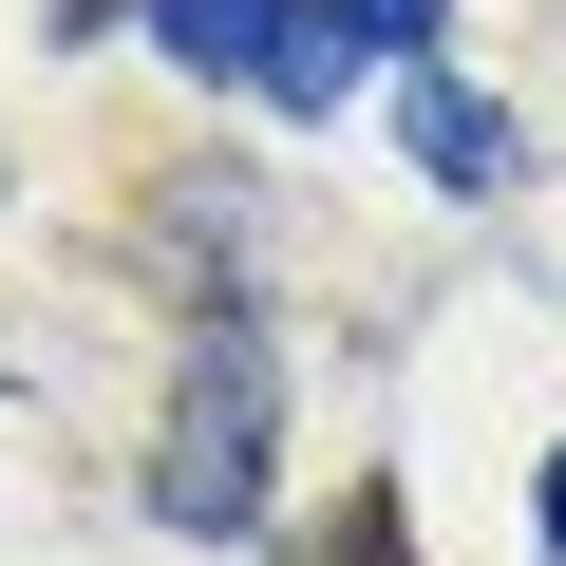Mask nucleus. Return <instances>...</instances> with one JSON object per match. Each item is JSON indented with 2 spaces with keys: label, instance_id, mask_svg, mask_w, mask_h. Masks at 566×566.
<instances>
[{
  "label": "nucleus",
  "instance_id": "f257e3e1",
  "mask_svg": "<svg viewBox=\"0 0 566 566\" xmlns=\"http://www.w3.org/2000/svg\"><path fill=\"white\" fill-rule=\"evenodd\" d=\"M151 510H170V528H245V510H264V340H245V322L208 340V378H189V416H170Z\"/></svg>",
  "mask_w": 566,
  "mask_h": 566
},
{
  "label": "nucleus",
  "instance_id": "f03ea898",
  "mask_svg": "<svg viewBox=\"0 0 566 566\" xmlns=\"http://www.w3.org/2000/svg\"><path fill=\"white\" fill-rule=\"evenodd\" d=\"M416 170H434V189H491V170H510V114H491L472 76H416Z\"/></svg>",
  "mask_w": 566,
  "mask_h": 566
},
{
  "label": "nucleus",
  "instance_id": "7ed1b4c3",
  "mask_svg": "<svg viewBox=\"0 0 566 566\" xmlns=\"http://www.w3.org/2000/svg\"><path fill=\"white\" fill-rule=\"evenodd\" d=\"M303 20V0H151V39L189 57V76H264V39Z\"/></svg>",
  "mask_w": 566,
  "mask_h": 566
},
{
  "label": "nucleus",
  "instance_id": "20e7f679",
  "mask_svg": "<svg viewBox=\"0 0 566 566\" xmlns=\"http://www.w3.org/2000/svg\"><path fill=\"white\" fill-rule=\"evenodd\" d=\"M340 20H359V39H434V0H340Z\"/></svg>",
  "mask_w": 566,
  "mask_h": 566
},
{
  "label": "nucleus",
  "instance_id": "39448f33",
  "mask_svg": "<svg viewBox=\"0 0 566 566\" xmlns=\"http://www.w3.org/2000/svg\"><path fill=\"white\" fill-rule=\"evenodd\" d=\"M547 547H566V472H547Z\"/></svg>",
  "mask_w": 566,
  "mask_h": 566
}]
</instances>
